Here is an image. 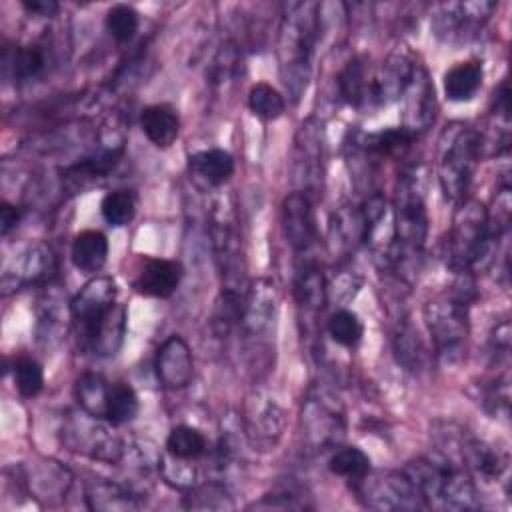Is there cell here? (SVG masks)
<instances>
[{"mask_svg":"<svg viewBox=\"0 0 512 512\" xmlns=\"http://www.w3.org/2000/svg\"><path fill=\"white\" fill-rule=\"evenodd\" d=\"M22 212L18 206L10 204V202H2L0 204V234L8 236L20 222Z\"/></svg>","mask_w":512,"mask_h":512,"instance_id":"42","label":"cell"},{"mask_svg":"<svg viewBox=\"0 0 512 512\" xmlns=\"http://www.w3.org/2000/svg\"><path fill=\"white\" fill-rule=\"evenodd\" d=\"M46 66V54L36 44H14L4 46L2 50V68L4 72L18 80H32L36 78Z\"/></svg>","mask_w":512,"mask_h":512,"instance_id":"28","label":"cell"},{"mask_svg":"<svg viewBox=\"0 0 512 512\" xmlns=\"http://www.w3.org/2000/svg\"><path fill=\"white\" fill-rule=\"evenodd\" d=\"M122 152H124V146H122V142H118V144H112V146H104L96 154L64 168V172H62L64 186L78 192L86 184H90L98 178H104L114 168V164L118 162Z\"/></svg>","mask_w":512,"mask_h":512,"instance_id":"21","label":"cell"},{"mask_svg":"<svg viewBox=\"0 0 512 512\" xmlns=\"http://www.w3.org/2000/svg\"><path fill=\"white\" fill-rule=\"evenodd\" d=\"M302 422L306 424V434L320 444L332 442L338 432L344 428L342 410L338 406H330L324 394L310 396L306 400Z\"/></svg>","mask_w":512,"mask_h":512,"instance_id":"22","label":"cell"},{"mask_svg":"<svg viewBox=\"0 0 512 512\" xmlns=\"http://www.w3.org/2000/svg\"><path fill=\"white\" fill-rule=\"evenodd\" d=\"M282 230L288 244L298 254H308L318 238L312 198L300 190L290 192L282 200Z\"/></svg>","mask_w":512,"mask_h":512,"instance_id":"13","label":"cell"},{"mask_svg":"<svg viewBox=\"0 0 512 512\" xmlns=\"http://www.w3.org/2000/svg\"><path fill=\"white\" fill-rule=\"evenodd\" d=\"M70 260L76 270L96 274L108 260V238L100 230H82L70 246Z\"/></svg>","mask_w":512,"mask_h":512,"instance_id":"26","label":"cell"},{"mask_svg":"<svg viewBox=\"0 0 512 512\" xmlns=\"http://www.w3.org/2000/svg\"><path fill=\"white\" fill-rule=\"evenodd\" d=\"M276 314V286L270 280H256L244 294L240 324L248 336L264 334Z\"/></svg>","mask_w":512,"mask_h":512,"instance_id":"20","label":"cell"},{"mask_svg":"<svg viewBox=\"0 0 512 512\" xmlns=\"http://www.w3.org/2000/svg\"><path fill=\"white\" fill-rule=\"evenodd\" d=\"M358 498L376 510H418L428 508L422 494L414 482L402 472H386L376 476H366L362 482L354 484Z\"/></svg>","mask_w":512,"mask_h":512,"instance_id":"9","label":"cell"},{"mask_svg":"<svg viewBox=\"0 0 512 512\" xmlns=\"http://www.w3.org/2000/svg\"><path fill=\"white\" fill-rule=\"evenodd\" d=\"M164 448H166V456L172 460L194 462L208 454L210 444L204 432H200L198 428L188 424H178L168 432Z\"/></svg>","mask_w":512,"mask_h":512,"instance_id":"30","label":"cell"},{"mask_svg":"<svg viewBox=\"0 0 512 512\" xmlns=\"http://www.w3.org/2000/svg\"><path fill=\"white\" fill-rule=\"evenodd\" d=\"M482 80H484V66L480 60L468 58V60L456 62L444 74V80H442L444 96L450 102H470L482 88Z\"/></svg>","mask_w":512,"mask_h":512,"instance_id":"24","label":"cell"},{"mask_svg":"<svg viewBox=\"0 0 512 512\" xmlns=\"http://www.w3.org/2000/svg\"><path fill=\"white\" fill-rule=\"evenodd\" d=\"M494 10L492 2H446L438 4L432 12V32L448 42H468L476 36L482 24Z\"/></svg>","mask_w":512,"mask_h":512,"instance_id":"11","label":"cell"},{"mask_svg":"<svg viewBox=\"0 0 512 512\" xmlns=\"http://www.w3.org/2000/svg\"><path fill=\"white\" fill-rule=\"evenodd\" d=\"M140 128L156 148L164 150L176 142L180 134V118L172 106L152 104L140 112Z\"/></svg>","mask_w":512,"mask_h":512,"instance_id":"25","label":"cell"},{"mask_svg":"<svg viewBox=\"0 0 512 512\" xmlns=\"http://www.w3.org/2000/svg\"><path fill=\"white\" fill-rule=\"evenodd\" d=\"M328 470L354 486L370 474V458L358 446H338L328 458Z\"/></svg>","mask_w":512,"mask_h":512,"instance_id":"33","label":"cell"},{"mask_svg":"<svg viewBox=\"0 0 512 512\" xmlns=\"http://www.w3.org/2000/svg\"><path fill=\"white\" fill-rule=\"evenodd\" d=\"M14 384L22 398H34L44 388V370L32 356H18L12 366Z\"/></svg>","mask_w":512,"mask_h":512,"instance_id":"39","label":"cell"},{"mask_svg":"<svg viewBox=\"0 0 512 512\" xmlns=\"http://www.w3.org/2000/svg\"><path fill=\"white\" fill-rule=\"evenodd\" d=\"M256 414L254 416V422L250 426V434H256V440L254 442H262L266 440L268 444L274 446V442L280 438V432H282V410L276 402H264L256 408Z\"/></svg>","mask_w":512,"mask_h":512,"instance_id":"40","label":"cell"},{"mask_svg":"<svg viewBox=\"0 0 512 512\" xmlns=\"http://www.w3.org/2000/svg\"><path fill=\"white\" fill-rule=\"evenodd\" d=\"M394 352L398 356V362H402L408 370H418L424 362L426 350L422 346V340L418 332L410 324L400 326V330L394 336Z\"/></svg>","mask_w":512,"mask_h":512,"instance_id":"41","label":"cell"},{"mask_svg":"<svg viewBox=\"0 0 512 512\" xmlns=\"http://www.w3.org/2000/svg\"><path fill=\"white\" fill-rule=\"evenodd\" d=\"M320 124L308 120L302 124L296 136V156H294V170L298 180L302 182L304 194L312 198V192L318 190L322 180V130Z\"/></svg>","mask_w":512,"mask_h":512,"instance_id":"16","label":"cell"},{"mask_svg":"<svg viewBox=\"0 0 512 512\" xmlns=\"http://www.w3.org/2000/svg\"><path fill=\"white\" fill-rule=\"evenodd\" d=\"M140 410L136 390L126 382H112L108 402H106V420L112 426L128 424L136 418Z\"/></svg>","mask_w":512,"mask_h":512,"instance_id":"34","label":"cell"},{"mask_svg":"<svg viewBox=\"0 0 512 512\" xmlns=\"http://www.w3.org/2000/svg\"><path fill=\"white\" fill-rule=\"evenodd\" d=\"M316 12V4H292L282 20L278 40L280 74L292 102H298L310 78V62L318 40Z\"/></svg>","mask_w":512,"mask_h":512,"instance_id":"5","label":"cell"},{"mask_svg":"<svg viewBox=\"0 0 512 512\" xmlns=\"http://www.w3.org/2000/svg\"><path fill=\"white\" fill-rule=\"evenodd\" d=\"M370 80H372V74H368L364 60L358 56L350 58L336 76L340 98L354 108H366Z\"/></svg>","mask_w":512,"mask_h":512,"instance_id":"29","label":"cell"},{"mask_svg":"<svg viewBox=\"0 0 512 512\" xmlns=\"http://www.w3.org/2000/svg\"><path fill=\"white\" fill-rule=\"evenodd\" d=\"M188 170L208 186H222L234 174V158L222 148L200 150L188 156Z\"/></svg>","mask_w":512,"mask_h":512,"instance_id":"27","label":"cell"},{"mask_svg":"<svg viewBox=\"0 0 512 512\" xmlns=\"http://www.w3.org/2000/svg\"><path fill=\"white\" fill-rule=\"evenodd\" d=\"M154 372L158 382L168 390H180L190 384L194 376V358L182 336L172 334L160 344L154 358Z\"/></svg>","mask_w":512,"mask_h":512,"instance_id":"15","label":"cell"},{"mask_svg":"<svg viewBox=\"0 0 512 512\" xmlns=\"http://www.w3.org/2000/svg\"><path fill=\"white\" fill-rule=\"evenodd\" d=\"M294 292L298 302L308 310H320L326 304V296H328L326 278H324L322 266L318 264V260L312 258L310 252L298 254Z\"/></svg>","mask_w":512,"mask_h":512,"instance_id":"23","label":"cell"},{"mask_svg":"<svg viewBox=\"0 0 512 512\" xmlns=\"http://www.w3.org/2000/svg\"><path fill=\"white\" fill-rule=\"evenodd\" d=\"M392 228L394 242L384 258V266H390L402 278L408 272L418 270L422 250L428 236V212L424 204V194L420 188L418 172H402L394 202H392Z\"/></svg>","mask_w":512,"mask_h":512,"instance_id":"2","label":"cell"},{"mask_svg":"<svg viewBox=\"0 0 512 512\" xmlns=\"http://www.w3.org/2000/svg\"><path fill=\"white\" fill-rule=\"evenodd\" d=\"M328 336L342 348H354L364 336V324L352 310H336L328 320Z\"/></svg>","mask_w":512,"mask_h":512,"instance_id":"36","label":"cell"},{"mask_svg":"<svg viewBox=\"0 0 512 512\" xmlns=\"http://www.w3.org/2000/svg\"><path fill=\"white\" fill-rule=\"evenodd\" d=\"M100 214L106 224L120 228L132 222L136 214V196L130 190H112L100 202Z\"/></svg>","mask_w":512,"mask_h":512,"instance_id":"37","label":"cell"},{"mask_svg":"<svg viewBox=\"0 0 512 512\" xmlns=\"http://www.w3.org/2000/svg\"><path fill=\"white\" fill-rule=\"evenodd\" d=\"M474 296L472 272H460L450 294L424 304V322L434 342L436 358L448 366L462 358L470 328L468 314Z\"/></svg>","mask_w":512,"mask_h":512,"instance_id":"4","label":"cell"},{"mask_svg":"<svg viewBox=\"0 0 512 512\" xmlns=\"http://www.w3.org/2000/svg\"><path fill=\"white\" fill-rule=\"evenodd\" d=\"M404 474L414 482L426 506L444 510L480 508L474 478L446 452L420 456L404 466Z\"/></svg>","mask_w":512,"mask_h":512,"instance_id":"3","label":"cell"},{"mask_svg":"<svg viewBox=\"0 0 512 512\" xmlns=\"http://www.w3.org/2000/svg\"><path fill=\"white\" fill-rule=\"evenodd\" d=\"M210 238L214 248V258L218 264V270L222 274V288L238 290L244 288V250H242V238L236 228V220L232 210L220 202L212 210V224H210Z\"/></svg>","mask_w":512,"mask_h":512,"instance_id":"8","label":"cell"},{"mask_svg":"<svg viewBox=\"0 0 512 512\" xmlns=\"http://www.w3.org/2000/svg\"><path fill=\"white\" fill-rule=\"evenodd\" d=\"M182 264L168 258H146L132 286L148 298H170L182 280Z\"/></svg>","mask_w":512,"mask_h":512,"instance_id":"19","label":"cell"},{"mask_svg":"<svg viewBox=\"0 0 512 512\" xmlns=\"http://www.w3.org/2000/svg\"><path fill=\"white\" fill-rule=\"evenodd\" d=\"M20 6L36 16H52L58 12V2L54 0H22Z\"/></svg>","mask_w":512,"mask_h":512,"instance_id":"43","label":"cell"},{"mask_svg":"<svg viewBox=\"0 0 512 512\" xmlns=\"http://www.w3.org/2000/svg\"><path fill=\"white\" fill-rule=\"evenodd\" d=\"M56 256L46 244H34L26 248L18 260H14V268H6L2 276V286H26V284H50L56 276Z\"/></svg>","mask_w":512,"mask_h":512,"instance_id":"18","label":"cell"},{"mask_svg":"<svg viewBox=\"0 0 512 512\" xmlns=\"http://www.w3.org/2000/svg\"><path fill=\"white\" fill-rule=\"evenodd\" d=\"M498 236L488 224V208L474 198H462L446 238V264L456 272H472L476 266L490 262V252Z\"/></svg>","mask_w":512,"mask_h":512,"instance_id":"6","label":"cell"},{"mask_svg":"<svg viewBox=\"0 0 512 512\" xmlns=\"http://www.w3.org/2000/svg\"><path fill=\"white\" fill-rule=\"evenodd\" d=\"M414 70H416V62L406 52H400V50L392 52L382 64V68L376 74H372L366 108L386 106L402 98L406 86L414 76Z\"/></svg>","mask_w":512,"mask_h":512,"instance_id":"12","label":"cell"},{"mask_svg":"<svg viewBox=\"0 0 512 512\" xmlns=\"http://www.w3.org/2000/svg\"><path fill=\"white\" fill-rule=\"evenodd\" d=\"M108 34L118 42V44H128L140 26V16L130 4H114L104 18Z\"/></svg>","mask_w":512,"mask_h":512,"instance_id":"38","label":"cell"},{"mask_svg":"<svg viewBox=\"0 0 512 512\" xmlns=\"http://www.w3.org/2000/svg\"><path fill=\"white\" fill-rule=\"evenodd\" d=\"M86 502L92 510H132L140 506L134 492L100 478L86 486Z\"/></svg>","mask_w":512,"mask_h":512,"instance_id":"31","label":"cell"},{"mask_svg":"<svg viewBox=\"0 0 512 512\" xmlns=\"http://www.w3.org/2000/svg\"><path fill=\"white\" fill-rule=\"evenodd\" d=\"M404 120L402 126L412 134H420L434 122L436 116V96L434 86L424 68L416 66L410 84L404 94Z\"/></svg>","mask_w":512,"mask_h":512,"instance_id":"17","label":"cell"},{"mask_svg":"<svg viewBox=\"0 0 512 512\" xmlns=\"http://www.w3.org/2000/svg\"><path fill=\"white\" fill-rule=\"evenodd\" d=\"M116 294L110 276H94L68 304L80 346L98 356L116 354L124 338L126 310L116 304Z\"/></svg>","mask_w":512,"mask_h":512,"instance_id":"1","label":"cell"},{"mask_svg":"<svg viewBox=\"0 0 512 512\" xmlns=\"http://www.w3.org/2000/svg\"><path fill=\"white\" fill-rule=\"evenodd\" d=\"M64 442L70 450L104 462H116L124 454V444L114 434L112 424L108 420L90 416L88 412H84L80 420L70 418L66 422Z\"/></svg>","mask_w":512,"mask_h":512,"instance_id":"10","label":"cell"},{"mask_svg":"<svg viewBox=\"0 0 512 512\" xmlns=\"http://www.w3.org/2000/svg\"><path fill=\"white\" fill-rule=\"evenodd\" d=\"M112 382H108L102 374L86 372L76 380V400L82 408V412H88L90 416L106 420V402L110 394Z\"/></svg>","mask_w":512,"mask_h":512,"instance_id":"32","label":"cell"},{"mask_svg":"<svg viewBox=\"0 0 512 512\" xmlns=\"http://www.w3.org/2000/svg\"><path fill=\"white\" fill-rule=\"evenodd\" d=\"M454 444L458 446V462L472 478L482 482H498L506 476L508 456L492 444L466 434H460Z\"/></svg>","mask_w":512,"mask_h":512,"instance_id":"14","label":"cell"},{"mask_svg":"<svg viewBox=\"0 0 512 512\" xmlns=\"http://www.w3.org/2000/svg\"><path fill=\"white\" fill-rule=\"evenodd\" d=\"M438 182L448 200L460 202L472 182L480 162L484 140L482 134L466 124L446 126L438 140Z\"/></svg>","mask_w":512,"mask_h":512,"instance_id":"7","label":"cell"},{"mask_svg":"<svg viewBox=\"0 0 512 512\" xmlns=\"http://www.w3.org/2000/svg\"><path fill=\"white\" fill-rule=\"evenodd\" d=\"M248 108L256 118L264 122H272L284 114L286 100L268 82H256L248 92Z\"/></svg>","mask_w":512,"mask_h":512,"instance_id":"35","label":"cell"}]
</instances>
